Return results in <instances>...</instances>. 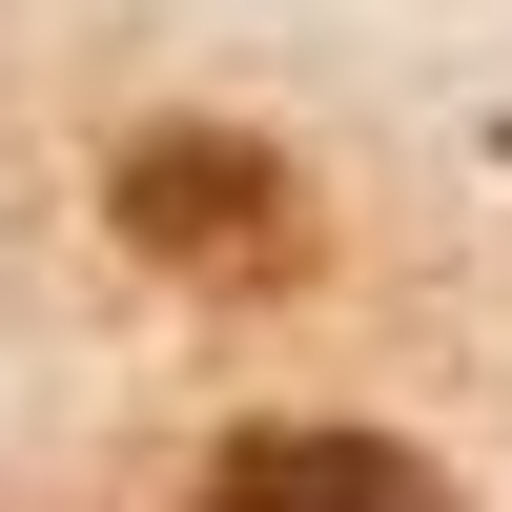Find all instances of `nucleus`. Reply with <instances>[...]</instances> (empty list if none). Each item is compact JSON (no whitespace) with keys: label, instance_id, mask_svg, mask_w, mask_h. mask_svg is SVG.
Segmentation results:
<instances>
[{"label":"nucleus","instance_id":"1","mask_svg":"<svg viewBox=\"0 0 512 512\" xmlns=\"http://www.w3.org/2000/svg\"><path fill=\"white\" fill-rule=\"evenodd\" d=\"M103 226L144 246L164 287H205V308H267V287H308V267H328L308 164L246 144V123H144V144L103 164Z\"/></svg>","mask_w":512,"mask_h":512},{"label":"nucleus","instance_id":"2","mask_svg":"<svg viewBox=\"0 0 512 512\" xmlns=\"http://www.w3.org/2000/svg\"><path fill=\"white\" fill-rule=\"evenodd\" d=\"M205 512H472V492L431 451H390V431H226Z\"/></svg>","mask_w":512,"mask_h":512}]
</instances>
